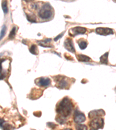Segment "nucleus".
<instances>
[{
    "label": "nucleus",
    "instance_id": "obj_24",
    "mask_svg": "<svg viewBox=\"0 0 116 130\" xmlns=\"http://www.w3.org/2000/svg\"><path fill=\"white\" fill-rule=\"evenodd\" d=\"M4 77H5V75L3 73H0V80L3 79L4 78Z\"/></svg>",
    "mask_w": 116,
    "mask_h": 130
},
{
    "label": "nucleus",
    "instance_id": "obj_18",
    "mask_svg": "<svg viewBox=\"0 0 116 130\" xmlns=\"http://www.w3.org/2000/svg\"><path fill=\"white\" fill-rule=\"evenodd\" d=\"M6 30H7V27H6L5 25H4L3 27H2V30L1 31V33H0V40H1V39L3 38L4 35H5Z\"/></svg>",
    "mask_w": 116,
    "mask_h": 130
},
{
    "label": "nucleus",
    "instance_id": "obj_12",
    "mask_svg": "<svg viewBox=\"0 0 116 130\" xmlns=\"http://www.w3.org/2000/svg\"><path fill=\"white\" fill-rule=\"evenodd\" d=\"M0 127H1L3 130H13L11 125L8 124L3 119L1 118H0Z\"/></svg>",
    "mask_w": 116,
    "mask_h": 130
},
{
    "label": "nucleus",
    "instance_id": "obj_17",
    "mask_svg": "<svg viewBox=\"0 0 116 130\" xmlns=\"http://www.w3.org/2000/svg\"><path fill=\"white\" fill-rule=\"evenodd\" d=\"M7 2L6 1H4L3 3H2V8H3V10L4 12L5 13H7L8 12V8L7 6Z\"/></svg>",
    "mask_w": 116,
    "mask_h": 130
},
{
    "label": "nucleus",
    "instance_id": "obj_2",
    "mask_svg": "<svg viewBox=\"0 0 116 130\" xmlns=\"http://www.w3.org/2000/svg\"><path fill=\"white\" fill-rule=\"evenodd\" d=\"M52 8L49 4H46L43 5L38 12L39 16L43 19H48L52 16Z\"/></svg>",
    "mask_w": 116,
    "mask_h": 130
},
{
    "label": "nucleus",
    "instance_id": "obj_5",
    "mask_svg": "<svg viewBox=\"0 0 116 130\" xmlns=\"http://www.w3.org/2000/svg\"><path fill=\"white\" fill-rule=\"evenodd\" d=\"M86 31V29L82 27H75L69 30V35L71 37H74L79 34H84Z\"/></svg>",
    "mask_w": 116,
    "mask_h": 130
},
{
    "label": "nucleus",
    "instance_id": "obj_11",
    "mask_svg": "<svg viewBox=\"0 0 116 130\" xmlns=\"http://www.w3.org/2000/svg\"><path fill=\"white\" fill-rule=\"evenodd\" d=\"M51 39H45L44 40L38 42V44L42 47H53V46L50 44Z\"/></svg>",
    "mask_w": 116,
    "mask_h": 130
},
{
    "label": "nucleus",
    "instance_id": "obj_6",
    "mask_svg": "<svg viewBox=\"0 0 116 130\" xmlns=\"http://www.w3.org/2000/svg\"><path fill=\"white\" fill-rule=\"evenodd\" d=\"M86 120L85 115L78 110H76L74 115V121L77 123H82Z\"/></svg>",
    "mask_w": 116,
    "mask_h": 130
},
{
    "label": "nucleus",
    "instance_id": "obj_19",
    "mask_svg": "<svg viewBox=\"0 0 116 130\" xmlns=\"http://www.w3.org/2000/svg\"><path fill=\"white\" fill-rule=\"evenodd\" d=\"M16 30V28L15 27H13V28L12 29V30H11V31H10L9 35V38L10 39H13V38H14V37H15Z\"/></svg>",
    "mask_w": 116,
    "mask_h": 130
},
{
    "label": "nucleus",
    "instance_id": "obj_13",
    "mask_svg": "<svg viewBox=\"0 0 116 130\" xmlns=\"http://www.w3.org/2000/svg\"><path fill=\"white\" fill-rule=\"evenodd\" d=\"M76 57L79 61L81 62H88L91 60V58L90 57L84 55V54H77Z\"/></svg>",
    "mask_w": 116,
    "mask_h": 130
},
{
    "label": "nucleus",
    "instance_id": "obj_23",
    "mask_svg": "<svg viewBox=\"0 0 116 130\" xmlns=\"http://www.w3.org/2000/svg\"><path fill=\"white\" fill-rule=\"evenodd\" d=\"M4 61V60H0V73H2V70H3V68H2V62Z\"/></svg>",
    "mask_w": 116,
    "mask_h": 130
},
{
    "label": "nucleus",
    "instance_id": "obj_26",
    "mask_svg": "<svg viewBox=\"0 0 116 130\" xmlns=\"http://www.w3.org/2000/svg\"><path fill=\"white\" fill-rule=\"evenodd\" d=\"M90 130H97V129H93V128H91Z\"/></svg>",
    "mask_w": 116,
    "mask_h": 130
},
{
    "label": "nucleus",
    "instance_id": "obj_7",
    "mask_svg": "<svg viewBox=\"0 0 116 130\" xmlns=\"http://www.w3.org/2000/svg\"><path fill=\"white\" fill-rule=\"evenodd\" d=\"M96 34L101 35H108L113 34L114 31L112 29L109 28H103V27H98L95 30Z\"/></svg>",
    "mask_w": 116,
    "mask_h": 130
},
{
    "label": "nucleus",
    "instance_id": "obj_8",
    "mask_svg": "<svg viewBox=\"0 0 116 130\" xmlns=\"http://www.w3.org/2000/svg\"><path fill=\"white\" fill-rule=\"evenodd\" d=\"M35 82L37 83V85L39 86L45 87L50 85L51 81H50V79L48 77H40V79H37Z\"/></svg>",
    "mask_w": 116,
    "mask_h": 130
},
{
    "label": "nucleus",
    "instance_id": "obj_14",
    "mask_svg": "<svg viewBox=\"0 0 116 130\" xmlns=\"http://www.w3.org/2000/svg\"><path fill=\"white\" fill-rule=\"evenodd\" d=\"M108 56L109 53L107 52V53H105L103 55L101 56L100 58V62L101 63L104 64H107V63H108Z\"/></svg>",
    "mask_w": 116,
    "mask_h": 130
},
{
    "label": "nucleus",
    "instance_id": "obj_15",
    "mask_svg": "<svg viewBox=\"0 0 116 130\" xmlns=\"http://www.w3.org/2000/svg\"><path fill=\"white\" fill-rule=\"evenodd\" d=\"M78 43H79L80 48L82 50L85 49L86 47V46H87V45H88L87 41L83 39H80V40L78 41Z\"/></svg>",
    "mask_w": 116,
    "mask_h": 130
},
{
    "label": "nucleus",
    "instance_id": "obj_25",
    "mask_svg": "<svg viewBox=\"0 0 116 130\" xmlns=\"http://www.w3.org/2000/svg\"><path fill=\"white\" fill-rule=\"evenodd\" d=\"M63 130H72V129H70V128H67V129H63Z\"/></svg>",
    "mask_w": 116,
    "mask_h": 130
},
{
    "label": "nucleus",
    "instance_id": "obj_16",
    "mask_svg": "<svg viewBox=\"0 0 116 130\" xmlns=\"http://www.w3.org/2000/svg\"><path fill=\"white\" fill-rule=\"evenodd\" d=\"M29 50H30V53H32L33 54L37 55V54H38V48L37 47V46L34 45V44L31 45V46L30 47Z\"/></svg>",
    "mask_w": 116,
    "mask_h": 130
},
{
    "label": "nucleus",
    "instance_id": "obj_3",
    "mask_svg": "<svg viewBox=\"0 0 116 130\" xmlns=\"http://www.w3.org/2000/svg\"><path fill=\"white\" fill-rule=\"evenodd\" d=\"M89 126L93 129H102L104 126V120L101 117L95 118L90 122Z\"/></svg>",
    "mask_w": 116,
    "mask_h": 130
},
{
    "label": "nucleus",
    "instance_id": "obj_4",
    "mask_svg": "<svg viewBox=\"0 0 116 130\" xmlns=\"http://www.w3.org/2000/svg\"><path fill=\"white\" fill-rule=\"evenodd\" d=\"M55 79V82L57 84V87L60 89H66L68 87L69 83L67 80V78L65 76H57Z\"/></svg>",
    "mask_w": 116,
    "mask_h": 130
},
{
    "label": "nucleus",
    "instance_id": "obj_22",
    "mask_svg": "<svg viewBox=\"0 0 116 130\" xmlns=\"http://www.w3.org/2000/svg\"><path fill=\"white\" fill-rule=\"evenodd\" d=\"M63 35H64V32H62V34H60V35H58V36H57L56 38H55L54 39V40L55 41H58V39H60V38L61 37H62V36H63Z\"/></svg>",
    "mask_w": 116,
    "mask_h": 130
},
{
    "label": "nucleus",
    "instance_id": "obj_20",
    "mask_svg": "<svg viewBox=\"0 0 116 130\" xmlns=\"http://www.w3.org/2000/svg\"><path fill=\"white\" fill-rule=\"evenodd\" d=\"M77 130H88L87 127L84 124H77L75 126Z\"/></svg>",
    "mask_w": 116,
    "mask_h": 130
},
{
    "label": "nucleus",
    "instance_id": "obj_21",
    "mask_svg": "<svg viewBox=\"0 0 116 130\" xmlns=\"http://www.w3.org/2000/svg\"><path fill=\"white\" fill-rule=\"evenodd\" d=\"M26 16H27V20L29 21H30L31 22H36V19H35V17L33 15H31V16H29L28 14H26Z\"/></svg>",
    "mask_w": 116,
    "mask_h": 130
},
{
    "label": "nucleus",
    "instance_id": "obj_1",
    "mask_svg": "<svg viewBox=\"0 0 116 130\" xmlns=\"http://www.w3.org/2000/svg\"><path fill=\"white\" fill-rule=\"evenodd\" d=\"M73 108V103L68 97H65L58 104L56 112L59 116L66 119L70 116Z\"/></svg>",
    "mask_w": 116,
    "mask_h": 130
},
{
    "label": "nucleus",
    "instance_id": "obj_10",
    "mask_svg": "<svg viewBox=\"0 0 116 130\" xmlns=\"http://www.w3.org/2000/svg\"><path fill=\"white\" fill-rule=\"evenodd\" d=\"M105 115V112L103 110H93L89 112V117L90 119H95L96 117H99L100 116Z\"/></svg>",
    "mask_w": 116,
    "mask_h": 130
},
{
    "label": "nucleus",
    "instance_id": "obj_9",
    "mask_svg": "<svg viewBox=\"0 0 116 130\" xmlns=\"http://www.w3.org/2000/svg\"><path fill=\"white\" fill-rule=\"evenodd\" d=\"M64 46L67 50L69 52H71V53H74L75 52V49L74 47L73 40L70 38H67L65 41L64 43Z\"/></svg>",
    "mask_w": 116,
    "mask_h": 130
}]
</instances>
